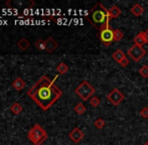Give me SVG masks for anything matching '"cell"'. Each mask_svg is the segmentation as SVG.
<instances>
[{
  "label": "cell",
  "mask_w": 148,
  "mask_h": 145,
  "mask_svg": "<svg viewBox=\"0 0 148 145\" xmlns=\"http://www.w3.org/2000/svg\"><path fill=\"white\" fill-rule=\"evenodd\" d=\"M58 77L56 76L53 80H51L47 76L40 77L27 91L28 96L42 110H49L62 97V90L55 85V80Z\"/></svg>",
  "instance_id": "1"
},
{
  "label": "cell",
  "mask_w": 148,
  "mask_h": 145,
  "mask_svg": "<svg viewBox=\"0 0 148 145\" xmlns=\"http://www.w3.org/2000/svg\"><path fill=\"white\" fill-rule=\"evenodd\" d=\"M99 6L100 8H97V6L92 9V12H91V17L89 18L90 21L93 23V25L95 27H97L98 29H100L102 25L106 22L107 20V17H108V9L105 8L103 6L102 3H99Z\"/></svg>",
  "instance_id": "2"
},
{
  "label": "cell",
  "mask_w": 148,
  "mask_h": 145,
  "mask_svg": "<svg viewBox=\"0 0 148 145\" xmlns=\"http://www.w3.org/2000/svg\"><path fill=\"white\" fill-rule=\"evenodd\" d=\"M110 18L109 16V12H108V17L106 22L103 24V25L100 27V32H99V37L100 40L102 41L105 47H109L112 42L114 41V30L110 27Z\"/></svg>",
  "instance_id": "3"
},
{
  "label": "cell",
  "mask_w": 148,
  "mask_h": 145,
  "mask_svg": "<svg viewBox=\"0 0 148 145\" xmlns=\"http://www.w3.org/2000/svg\"><path fill=\"white\" fill-rule=\"evenodd\" d=\"M28 139L34 145H40L47 138V133L39 124H35L28 131Z\"/></svg>",
  "instance_id": "4"
},
{
  "label": "cell",
  "mask_w": 148,
  "mask_h": 145,
  "mask_svg": "<svg viewBox=\"0 0 148 145\" xmlns=\"http://www.w3.org/2000/svg\"><path fill=\"white\" fill-rule=\"evenodd\" d=\"M75 93H76L83 101H90L91 97H93L94 94L96 93V89L94 88L91 84H89L88 81H83V82L76 88Z\"/></svg>",
  "instance_id": "5"
},
{
  "label": "cell",
  "mask_w": 148,
  "mask_h": 145,
  "mask_svg": "<svg viewBox=\"0 0 148 145\" xmlns=\"http://www.w3.org/2000/svg\"><path fill=\"white\" fill-rule=\"evenodd\" d=\"M127 55H128V57H130L135 63H138V62H140L141 60L145 57L146 51L143 49V47H139V45L134 44L127 51Z\"/></svg>",
  "instance_id": "6"
},
{
  "label": "cell",
  "mask_w": 148,
  "mask_h": 145,
  "mask_svg": "<svg viewBox=\"0 0 148 145\" xmlns=\"http://www.w3.org/2000/svg\"><path fill=\"white\" fill-rule=\"evenodd\" d=\"M107 99L109 102L114 106H118L121 102H123L125 99V96L118 88H114L109 94L107 95Z\"/></svg>",
  "instance_id": "7"
},
{
  "label": "cell",
  "mask_w": 148,
  "mask_h": 145,
  "mask_svg": "<svg viewBox=\"0 0 148 145\" xmlns=\"http://www.w3.org/2000/svg\"><path fill=\"white\" fill-rule=\"evenodd\" d=\"M69 137H70V139L72 140L73 142H75V143H79V142L82 141V139L85 137V134H84V132L80 129V128L76 127V128H74L70 133H69Z\"/></svg>",
  "instance_id": "8"
},
{
  "label": "cell",
  "mask_w": 148,
  "mask_h": 145,
  "mask_svg": "<svg viewBox=\"0 0 148 145\" xmlns=\"http://www.w3.org/2000/svg\"><path fill=\"white\" fill-rule=\"evenodd\" d=\"M59 47V43L55 40L51 36H49V38L45 40V51L47 53H53L56 49Z\"/></svg>",
  "instance_id": "9"
},
{
  "label": "cell",
  "mask_w": 148,
  "mask_h": 145,
  "mask_svg": "<svg viewBox=\"0 0 148 145\" xmlns=\"http://www.w3.org/2000/svg\"><path fill=\"white\" fill-rule=\"evenodd\" d=\"M130 12H131V14H133L134 16H136V17H139V16H141L143 13H144V7H143L141 4L135 3L134 5L131 7Z\"/></svg>",
  "instance_id": "10"
},
{
  "label": "cell",
  "mask_w": 148,
  "mask_h": 145,
  "mask_svg": "<svg viewBox=\"0 0 148 145\" xmlns=\"http://www.w3.org/2000/svg\"><path fill=\"white\" fill-rule=\"evenodd\" d=\"M25 86H26V83H25V81L23 80L22 78H16L15 80L12 82V87H13L14 89H15L16 91H21L22 89H24L25 88Z\"/></svg>",
  "instance_id": "11"
},
{
  "label": "cell",
  "mask_w": 148,
  "mask_h": 145,
  "mask_svg": "<svg viewBox=\"0 0 148 145\" xmlns=\"http://www.w3.org/2000/svg\"><path fill=\"white\" fill-rule=\"evenodd\" d=\"M133 41H134L135 44L139 45V47H143L144 44H146V39H145V36H144V31L139 32V34L134 37Z\"/></svg>",
  "instance_id": "12"
},
{
  "label": "cell",
  "mask_w": 148,
  "mask_h": 145,
  "mask_svg": "<svg viewBox=\"0 0 148 145\" xmlns=\"http://www.w3.org/2000/svg\"><path fill=\"white\" fill-rule=\"evenodd\" d=\"M108 12H109L110 18H111V19H114V18H118L122 11H121V9L117 5H113L109 10H108Z\"/></svg>",
  "instance_id": "13"
},
{
  "label": "cell",
  "mask_w": 148,
  "mask_h": 145,
  "mask_svg": "<svg viewBox=\"0 0 148 145\" xmlns=\"http://www.w3.org/2000/svg\"><path fill=\"white\" fill-rule=\"evenodd\" d=\"M112 57H113L114 61L117 62V63L119 64L120 62H122L123 60H124L125 57H126V55H125V53L122 51V49H117L115 53H113Z\"/></svg>",
  "instance_id": "14"
},
{
  "label": "cell",
  "mask_w": 148,
  "mask_h": 145,
  "mask_svg": "<svg viewBox=\"0 0 148 145\" xmlns=\"http://www.w3.org/2000/svg\"><path fill=\"white\" fill-rule=\"evenodd\" d=\"M17 47H18V49H19L20 51H26V49L30 47V42L27 40V39L23 37V38H20L19 40H18Z\"/></svg>",
  "instance_id": "15"
},
{
  "label": "cell",
  "mask_w": 148,
  "mask_h": 145,
  "mask_svg": "<svg viewBox=\"0 0 148 145\" xmlns=\"http://www.w3.org/2000/svg\"><path fill=\"white\" fill-rule=\"evenodd\" d=\"M56 71L59 72L60 75H64L66 74V72H69V67L66 64L64 63H60L59 65L57 66V68H56Z\"/></svg>",
  "instance_id": "16"
},
{
  "label": "cell",
  "mask_w": 148,
  "mask_h": 145,
  "mask_svg": "<svg viewBox=\"0 0 148 145\" xmlns=\"http://www.w3.org/2000/svg\"><path fill=\"white\" fill-rule=\"evenodd\" d=\"M10 111L14 114V115H18L22 112V106L19 103H13V104L10 106Z\"/></svg>",
  "instance_id": "17"
},
{
  "label": "cell",
  "mask_w": 148,
  "mask_h": 145,
  "mask_svg": "<svg viewBox=\"0 0 148 145\" xmlns=\"http://www.w3.org/2000/svg\"><path fill=\"white\" fill-rule=\"evenodd\" d=\"M87 111V108L83 103H78V104L75 106V112H76L78 115H83Z\"/></svg>",
  "instance_id": "18"
},
{
  "label": "cell",
  "mask_w": 148,
  "mask_h": 145,
  "mask_svg": "<svg viewBox=\"0 0 148 145\" xmlns=\"http://www.w3.org/2000/svg\"><path fill=\"white\" fill-rule=\"evenodd\" d=\"M34 45L38 51H45V40H43V39H41V38L37 39V40L35 41Z\"/></svg>",
  "instance_id": "19"
},
{
  "label": "cell",
  "mask_w": 148,
  "mask_h": 145,
  "mask_svg": "<svg viewBox=\"0 0 148 145\" xmlns=\"http://www.w3.org/2000/svg\"><path fill=\"white\" fill-rule=\"evenodd\" d=\"M123 37H124V34H123V31L121 29H117L114 30V41H120L123 39Z\"/></svg>",
  "instance_id": "20"
},
{
  "label": "cell",
  "mask_w": 148,
  "mask_h": 145,
  "mask_svg": "<svg viewBox=\"0 0 148 145\" xmlns=\"http://www.w3.org/2000/svg\"><path fill=\"white\" fill-rule=\"evenodd\" d=\"M138 72L140 74L141 77H143L144 79H147L148 78V66L147 65H144L139 69Z\"/></svg>",
  "instance_id": "21"
},
{
  "label": "cell",
  "mask_w": 148,
  "mask_h": 145,
  "mask_svg": "<svg viewBox=\"0 0 148 145\" xmlns=\"http://www.w3.org/2000/svg\"><path fill=\"white\" fill-rule=\"evenodd\" d=\"M105 121H104V119H102V118H98V119H96V121L94 122V126H95L97 129H102V128H104V126H105Z\"/></svg>",
  "instance_id": "22"
},
{
  "label": "cell",
  "mask_w": 148,
  "mask_h": 145,
  "mask_svg": "<svg viewBox=\"0 0 148 145\" xmlns=\"http://www.w3.org/2000/svg\"><path fill=\"white\" fill-rule=\"evenodd\" d=\"M100 104H101V100H100V99L98 98V97L93 96L91 99H90V105H91V106H93L94 108L98 107Z\"/></svg>",
  "instance_id": "23"
},
{
  "label": "cell",
  "mask_w": 148,
  "mask_h": 145,
  "mask_svg": "<svg viewBox=\"0 0 148 145\" xmlns=\"http://www.w3.org/2000/svg\"><path fill=\"white\" fill-rule=\"evenodd\" d=\"M140 116L144 119H147L148 118V107H143L140 111Z\"/></svg>",
  "instance_id": "24"
},
{
  "label": "cell",
  "mask_w": 148,
  "mask_h": 145,
  "mask_svg": "<svg viewBox=\"0 0 148 145\" xmlns=\"http://www.w3.org/2000/svg\"><path fill=\"white\" fill-rule=\"evenodd\" d=\"M129 63H130V62H129L128 57H125V59L123 60L122 62H120V63H119V65H120V66H121V67H122V68H126L127 66L129 65Z\"/></svg>",
  "instance_id": "25"
},
{
  "label": "cell",
  "mask_w": 148,
  "mask_h": 145,
  "mask_svg": "<svg viewBox=\"0 0 148 145\" xmlns=\"http://www.w3.org/2000/svg\"><path fill=\"white\" fill-rule=\"evenodd\" d=\"M144 36H145V39H146V44H148V29L144 31Z\"/></svg>",
  "instance_id": "26"
},
{
  "label": "cell",
  "mask_w": 148,
  "mask_h": 145,
  "mask_svg": "<svg viewBox=\"0 0 148 145\" xmlns=\"http://www.w3.org/2000/svg\"><path fill=\"white\" fill-rule=\"evenodd\" d=\"M144 145H148V140H147L146 142H145V143H144Z\"/></svg>",
  "instance_id": "27"
}]
</instances>
